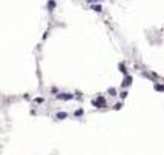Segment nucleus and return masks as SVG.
<instances>
[{
	"instance_id": "obj_1",
	"label": "nucleus",
	"mask_w": 164,
	"mask_h": 155,
	"mask_svg": "<svg viewBox=\"0 0 164 155\" xmlns=\"http://www.w3.org/2000/svg\"><path fill=\"white\" fill-rule=\"evenodd\" d=\"M130 81H132V78H130V77H127V78L124 80V83H123V85H124V86H129V85H130Z\"/></svg>"
},
{
	"instance_id": "obj_2",
	"label": "nucleus",
	"mask_w": 164,
	"mask_h": 155,
	"mask_svg": "<svg viewBox=\"0 0 164 155\" xmlns=\"http://www.w3.org/2000/svg\"><path fill=\"white\" fill-rule=\"evenodd\" d=\"M58 97H60V98H66V100H68V98H71V95H69V94H63V95H58Z\"/></svg>"
},
{
	"instance_id": "obj_3",
	"label": "nucleus",
	"mask_w": 164,
	"mask_h": 155,
	"mask_svg": "<svg viewBox=\"0 0 164 155\" xmlns=\"http://www.w3.org/2000/svg\"><path fill=\"white\" fill-rule=\"evenodd\" d=\"M155 89H158V91H163V89H164V86H161V85H157V86H155Z\"/></svg>"
},
{
	"instance_id": "obj_4",
	"label": "nucleus",
	"mask_w": 164,
	"mask_h": 155,
	"mask_svg": "<svg viewBox=\"0 0 164 155\" xmlns=\"http://www.w3.org/2000/svg\"><path fill=\"white\" fill-rule=\"evenodd\" d=\"M94 11H101V6H94Z\"/></svg>"
},
{
	"instance_id": "obj_5",
	"label": "nucleus",
	"mask_w": 164,
	"mask_h": 155,
	"mask_svg": "<svg viewBox=\"0 0 164 155\" xmlns=\"http://www.w3.org/2000/svg\"><path fill=\"white\" fill-rule=\"evenodd\" d=\"M57 117H58V118H65V117H66V114H58Z\"/></svg>"
}]
</instances>
